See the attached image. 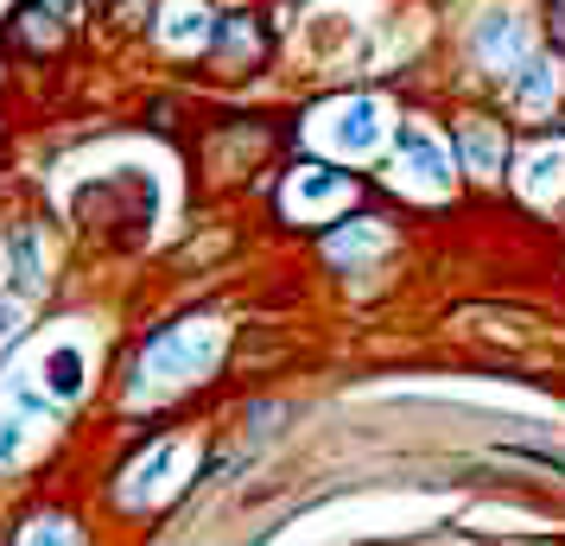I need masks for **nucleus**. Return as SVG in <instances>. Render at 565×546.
<instances>
[{
	"label": "nucleus",
	"mask_w": 565,
	"mask_h": 546,
	"mask_svg": "<svg viewBox=\"0 0 565 546\" xmlns=\"http://www.w3.org/2000/svg\"><path fill=\"white\" fill-rule=\"evenodd\" d=\"M223 57H248V64H260V57H267V32H260L255 20H223Z\"/></svg>",
	"instance_id": "2"
},
{
	"label": "nucleus",
	"mask_w": 565,
	"mask_h": 546,
	"mask_svg": "<svg viewBox=\"0 0 565 546\" xmlns=\"http://www.w3.org/2000/svg\"><path fill=\"white\" fill-rule=\"evenodd\" d=\"M463 140H470V159H477V165H489V159H495V133H489V128H470Z\"/></svg>",
	"instance_id": "4"
},
{
	"label": "nucleus",
	"mask_w": 565,
	"mask_h": 546,
	"mask_svg": "<svg viewBox=\"0 0 565 546\" xmlns=\"http://www.w3.org/2000/svg\"><path fill=\"white\" fill-rule=\"evenodd\" d=\"M45 13H57L64 26H77V20H83V7H77V0H45Z\"/></svg>",
	"instance_id": "5"
},
{
	"label": "nucleus",
	"mask_w": 565,
	"mask_h": 546,
	"mask_svg": "<svg viewBox=\"0 0 565 546\" xmlns=\"http://www.w3.org/2000/svg\"><path fill=\"white\" fill-rule=\"evenodd\" d=\"M13 32L26 39L32 52H57V45H64V20H57V13H39V7H26V13L13 20Z\"/></svg>",
	"instance_id": "1"
},
{
	"label": "nucleus",
	"mask_w": 565,
	"mask_h": 546,
	"mask_svg": "<svg viewBox=\"0 0 565 546\" xmlns=\"http://www.w3.org/2000/svg\"><path fill=\"white\" fill-rule=\"evenodd\" d=\"M521 103H527V108L559 103V71H553V64H527V83H521Z\"/></svg>",
	"instance_id": "3"
},
{
	"label": "nucleus",
	"mask_w": 565,
	"mask_h": 546,
	"mask_svg": "<svg viewBox=\"0 0 565 546\" xmlns=\"http://www.w3.org/2000/svg\"><path fill=\"white\" fill-rule=\"evenodd\" d=\"M553 45L565 52V0H553Z\"/></svg>",
	"instance_id": "6"
}]
</instances>
